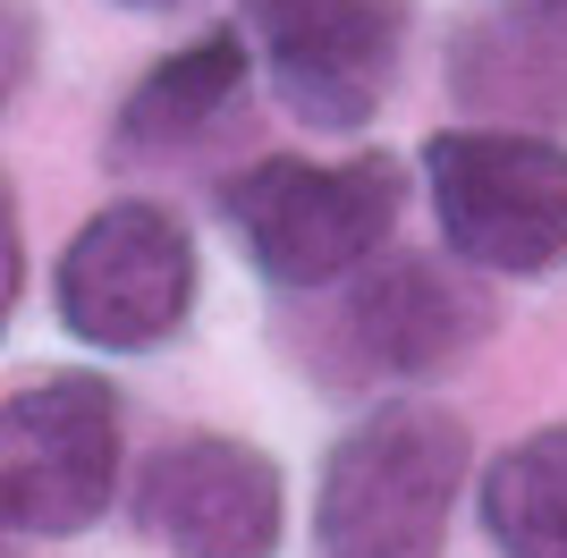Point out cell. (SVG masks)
<instances>
[{"mask_svg": "<svg viewBox=\"0 0 567 558\" xmlns=\"http://www.w3.org/2000/svg\"><path fill=\"white\" fill-rule=\"evenodd\" d=\"M499 304L474 279V262L441 255H390L355 271L331 304V355L348 381H441L492 339Z\"/></svg>", "mask_w": 567, "mask_h": 558, "instance_id": "obj_7", "label": "cell"}, {"mask_svg": "<svg viewBox=\"0 0 567 558\" xmlns=\"http://www.w3.org/2000/svg\"><path fill=\"white\" fill-rule=\"evenodd\" d=\"M127 516L169 558H280L288 474L237 432H178L136 465Z\"/></svg>", "mask_w": 567, "mask_h": 558, "instance_id": "obj_8", "label": "cell"}, {"mask_svg": "<svg viewBox=\"0 0 567 558\" xmlns=\"http://www.w3.org/2000/svg\"><path fill=\"white\" fill-rule=\"evenodd\" d=\"M466 474H474V441L450 406L381 397L322 457L313 558H441Z\"/></svg>", "mask_w": 567, "mask_h": 558, "instance_id": "obj_1", "label": "cell"}, {"mask_svg": "<svg viewBox=\"0 0 567 558\" xmlns=\"http://www.w3.org/2000/svg\"><path fill=\"white\" fill-rule=\"evenodd\" d=\"M195 279H204V262H195L187 220L153 195H118L60 246L51 313L94 355H153L187 330Z\"/></svg>", "mask_w": 567, "mask_h": 558, "instance_id": "obj_4", "label": "cell"}, {"mask_svg": "<svg viewBox=\"0 0 567 558\" xmlns=\"http://www.w3.org/2000/svg\"><path fill=\"white\" fill-rule=\"evenodd\" d=\"M499 9H567V0H499Z\"/></svg>", "mask_w": 567, "mask_h": 558, "instance_id": "obj_14", "label": "cell"}, {"mask_svg": "<svg viewBox=\"0 0 567 558\" xmlns=\"http://www.w3.org/2000/svg\"><path fill=\"white\" fill-rule=\"evenodd\" d=\"M25 34L34 18H25V0H9V93H25Z\"/></svg>", "mask_w": 567, "mask_h": 558, "instance_id": "obj_12", "label": "cell"}, {"mask_svg": "<svg viewBox=\"0 0 567 558\" xmlns=\"http://www.w3.org/2000/svg\"><path fill=\"white\" fill-rule=\"evenodd\" d=\"M415 0H246V43L280 111L313 136H364L399 85Z\"/></svg>", "mask_w": 567, "mask_h": 558, "instance_id": "obj_6", "label": "cell"}, {"mask_svg": "<svg viewBox=\"0 0 567 558\" xmlns=\"http://www.w3.org/2000/svg\"><path fill=\"white\" fill-rule=\"evenodd\" d=\"M406 211V162L399 153H348V162H306V153H262L220 186L237 255L255 262L280 297H322L373 271L399 237Z\"/></svg>", "mask_w": 567, "mask_h": 558, "instance_id": "obj_2", "label": "cell"}, {"mask_svg": "<svg viewBox=\"0 0 567 558\" xmlns=\"http://www.w3.org/2000/svg\"><path fill=\"white\" fill-rule=\"evenodd\" d=\"M474 516L499 558H567V423L499 448L474 483Z\"/></svg>", "mask_w": 567, "mask_h": 558, "instance_id": "obj_11", "label": "cell"}, {"mask_svg": "<svg viewBox=\"0 0 567 558\" xmlns=\"http://www.w3.org/2000/svg\"><path fill=\"white\" fill-rule=\"evenodd\" d=\"M246 85H255V43H246V25H213V34L178 43L169 60H153V69L127 85L111 136H102L111 169H162V162H178V153H195L213 127L237 118Z\"/></svg>", "mask_w": 567, "mask_h": 558, "instance_id": "obj_10", "label": "cell"}, {"mask_svg": "<svg viewBox=\"0 0 567 558\" xmlns=\"http://www.w3.org/2000/svg\"><path fill=\"white\" fill-rule=\"evenodd\" d=\"M432 229L457 262L492 279L567 271V144L525 127H432L424 136Z\"/></svg>", "mask_w": 567, "mask_h": 558, "instance_id": "obj_3", "label": "cell"}, {"mask_svg": "<svg viewBox=\"0 0 567 558\" xmlns=\"http://www.w3.org/2000/svg\"><path fill=\"white\" fill-rule=\"evenodd\" d=\"M118 9H153L162 18V9H187V0H118Z\"/></svg>", "mask_w": 567, "mask_h": 558, "instance_id": "obj_13", "label": "cell"}, {"mask_svg": "<svg viewBox=\"0 0 567 558\" xmlns=\"http://www.w3.org/2000/svg\"><path fill=\"white\" fill-rule=\"evenodd\" d=\"M118 390L102 372H34L0 406V516L18 541H76L118 499Z\"/></svg>", "mask_w": 567, "mask_h": 558, "instance_id": "obj_5", "label": "cell"}, {"mask_svg": "<svg viewBox=\"0 0 567 558\" xmlns=\"http://www.w3.org/2000/svg\"><path fill=\"white\" fill-rule=\"evenodd\" d=\"M450 102L474 127H525L559 136L567 127V9H499L450 25Z\"/></svg>", "mask_w": 567, "mask_h": 558, "instance_id": "obj_9", "label": "cell"}]
</instances>
